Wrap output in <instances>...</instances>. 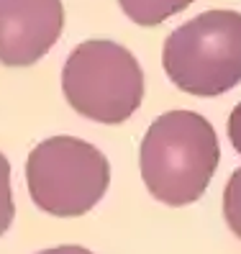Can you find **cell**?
I'll list each match as a JSON object with an SVG mask.
<instances>
[{"instance_id":"cell-5","label":"cell","mask_w":241,"mask_h":254,"mask_svg":"<svg viewBox=\"0 0 241 254\" xmlns=\"http://www.w3.org/2000/svg\"><path fill=\"white\" fill-rule=\"evenodd\" d=\"M64 26L62 0H0V62L28 67L47 54Z\"/></svg>"},{"instance_id":"cell-2","label":"cell","mask_w":241,"mask_h":254,"mask_svg":"<svg viewBox=\"0 0 241 254\" xmlns=\"http://www.w3.org/2000/svg\"><path fill=\"white\" fill-rule=\"evenodd\" d=\"M162 64L190 95L216 98L241 82V13L205 10L167 36Z\"/></svg>"},{"instance_id":"cell-7","label":"cell","mask_w":241,"mask_h":254,"mask_svg":"<svg viewBox=\"0 0 241 254\" xmlns=\"http://www.w3.org/2000/svg\"><path fill=\"white\" fill-rule=\"evenodd\" d=\"M223 218L229 229L241 239V167L229 177V185L223 190Z\"/></svg>"},{"instance_id":"cell-8","label":"cell","mask_w":241,"mask_h":254,"mask_svg":"<svg viewBox=\"0 0 241 254\" xmlns=\"http://www.w3.org/2000/svg\"><path fill=\"white\" fill-rule=\"evenodd\" d=\"M13 213H16V205H13V192H10V164L0 152V236L10 229Z\"/></svg>"},{"instance_id":"cell-6","label":"cell","mask_w":241,"mask_h":254,"mask_svg":"<svg viewBox=\"0 0 241 254\" xmlns=\"http://www.w3.org/2000/svg\"><path fill=\"white\" fill-rule=\"evenodd\" d=\"M123 13L139 26H159L175 13L185 10L192 0H118Z\"/></svg>"},{"instance_id":"cell-9","label":"cell","mask_w":241,"mask_h":254,"mask_svg":"<svg viewBox=\"0 0 241 254\" xmlns=\"http://www.w3.org/2000/svg\"><path fill=\"white\" fill-rule=\"evenodd\" d=\"M229 139H231V144H234V149L241 154V103L231 111V116H229Z\"/></svg>"},{"instance_id":"cell-4","label":"cell","mask_w":241,"mask_h":254,"mask_svg":"<svg viewBox=\"0 0 241 254\" xmlns=\"http://www.w3.org/2000/svg\"><path fill=\"white\" fill-rule=\"evenodd\" d=\"M26 183L34 203L57 218L95 208L111 183V164L100 149L74 136H54L31 149Z\"/></svg>"},{"instance_id":"cell-1","label":"cell","mask_w":241,"mask_h":254,"mask_svg":"<svg viewBox=\"0 0 241 254\" xmlns=\"http://www.w3.org/2000/svg\"><path fill=\"white\" fill-rule=\"evenodd\" d=\"M218 159V136L200 113L167 111L149 126L139 162L146 190L177 208L203 195Z\"/></svg>"},{"instance_id":"cell-10","label":"cell","mask_w":241,"mask_h":254,"mask_svg":"<svg viewBox=\"0 0 241 254\" xmlns=\"http://www.w3.org/2000/svg\"><path fill=\"white\" fill-rule=\"evenodd\" d=\"M39 254H93L90 249H85V247H54V249H44V252H39Z\"/></svg>"},{"instance_id":"cell-3","label":"cell","mask_w":241,"mask_h":254,"mask_svg":"<svg viewBox=\"0 0 241 254\" xmlns=\"http://www.w3.org/2000/svg\"><path fill=\"white\" fill-rule=\"evenodd\" d=\"M62 90L80 116L100 124H123L141 106L144 72L120 44L82 41L64 62Z\"/></svg>"}]
</instances>
